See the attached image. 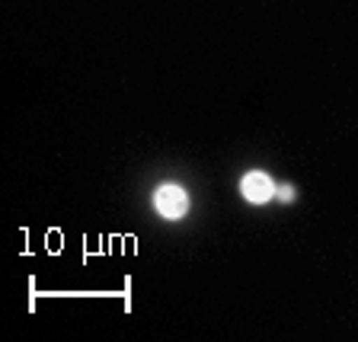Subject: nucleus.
<instances>
[{"mask_svg": "<svg viewBox=\"0 0 358 342\" xmlns=\"http://www.w3.org/2000/svg\"><path fill=\"white\" fill-rule=\"evenodd\" d=\"M272 179L266 176V173H246L243 176V195L250 201H256V205H262L266 199H272Z\"/></svg>", "mask_w": 358, "mask_h": 342, "instance_id": "f03ea898", "label": "nucleus"}, {"mask_svg": "<svg viewBox=\"0 0 358 342\" xmlns=\"http://www.w3.org/2000/svg\"><path fill=\"white\" fill-rule=\"evenodd\" d=\"M154 205H157V211L166 215V218H182L186 208H189V199L179 186H164V189H157Z\"/></svg>", "mask_w": 358, "mask_h": 342, "instance_id": "f257e3e1", "label": "nucleus"}]
</instances>
